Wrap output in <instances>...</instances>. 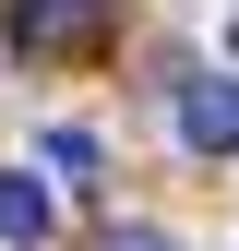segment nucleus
Returning <instances> with one entry per match:
<instances>
[{
  "mask_svg": "<svg viewBox=\"0 0 239 251\" xmlns=\"http://www.w3.org/2000/svg\"><path fill=\"white\" fill-rule=\"evenodd\" d=\"M108 24H120V0H12V48H36V60L96 48Z\"/></svg>",
  "mask_w": 239,
  "mask_h": 251,
  "instance_id": "nucleus-1",
  "label": "nucleus"
},
{
  "mask_svg": "<svg viewBox=\"0 0 239 251\" xmlns=\"http://www.w3.org/2000/svg\"><path fill=\"white\" fill-rule=\"evenodd\" d=\"M108 251H179L167 227H108Z\"/></svg>",
  "mask_w": 239,
  "mask_h": 251,
  "instance_id": "nucleus-5",
  "label": "nucleus"
},
{
  "mask_svg": "<svg viewBox=\"0 0 239 251\" xmlns=\"http://www.w3.org/2000/svg\"><path fill=\"white\" fill-rule=\"evenodd\" d=\"M60 239V192L36 168H0V251H48Z\"/></svg>",
  "mask_w": 239,
  "mask_h": 251,
  "instance_id": "nucleus-3",
  "label": "nucleus"
},
{
  "mask_svg": "<svg viewBox=\"0 0 239 251\" xmlns=\"http://www.w3.org/2000/svg\"><path fill=\"white\" fill-rule=\"evenodd\" d=\"M179 144L191 155H239V72H191L179 84Z\"/></svg>",
  "mask_w": 239,
  "mask_h": 251,
  "instance_id": "nucleus-2",
  "label": "nucleus"
},
{
  "mask_svg": "<svg viewBox=\"0 0 239 251\" xmlns=\"http://www.w3.org/2000/svg\"><path fill=\"white\" fill-rule=\"evenodd\" d=\"M36 155H48V179H96V132H72V120H60Z\"/></svg>",
  "mask_w": 239,
  "mask_h": 251,
  "instance_id": "nucleus-4",
  "label": "nucleus"
}]
</instances>
